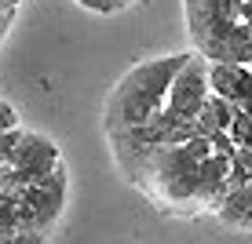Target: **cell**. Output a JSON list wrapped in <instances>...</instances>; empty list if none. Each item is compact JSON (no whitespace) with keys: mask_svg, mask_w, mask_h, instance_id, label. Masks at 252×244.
I'll return each mask as SVG.
<instances>
[{"mask_svg":"<svg viewBox=\"0 0 252 244\" xmlns=\"http://www.w3.org/2000/svg\"><path fill=\"white\" fill-rule=\"evenodd\" d=\"M230 175L234 157L216 150L212 135H194L187 142L154 146L128 175V182L161 212L201 219L216 215L220 200L230 190Z\"/></svg>","mask_w":252,"mask_h":244,"instance_id":"1","label":"cell"},{"mask_svg":"<svg viewBox=\"0 0 252 244\" xmlns=\"http://www.w3.org/2000/svg\"><path fill=\"white\" fill-rule=\"evenodd\" d=\"M187 58H190V51H176V55H161V58H143V62H135L114 84V91L106 95L102 132L135 128V124H146L150 117H158V113L164 109V99H168L172 81H176V73L183 69Z\"/></svg>","mask_w":252,"mask_h":244,"instance_id":"2","label":"cell"},{"mask_svg":"<svg viewBox=\"0 0 252 244\" xmlns=\"http://www.w3.org/2000/svg\"><path fill=\"white\" fill-rule=\"evenodd\" d=\"M190 44L205 58L252 62V26L241 19L238 0H183Z\"/></svg>","mask_w":252,"mask_h":244,"instance_id":"3","label":"cell"},{"mask_svg":"<svg viewBox=\"0 0 252 244\" xmlns=\"http://www.w3.org/2000/svg\"><path fill=\"white\" fill-rule=\"evenodd\" d=\"M66 193H69V175H66V164H55L44 179L30 182L26 190L15 193V204H19L22 226L40 237H48V230L55 226V219L63 215L66 208Z\"/></svg>","mask_w":252,"mask_h":244,"instance_id":"4","label":"cell"},{"mask_svg":"<svg viewBox=\"0 0 252 244\" xmlns=\"http://www.w3.org/2000/svg\"><path fill=\"white\" fill-rule=\"evenodd\" d=\"M55 164H63L59 146L51 142L48 135H40V132H26L19 150H15V157L7 164H0V197L19 193V190H26L30 182L44 179Z\"/></svg>","mask_w":252,"mask_h":244,"instance_id":"5","label":"cell"},{"mask_svg":"<svg viewBox=\"0 0 252 244\" xmlns=\"http://www.w3.org/2000/svg\"><path fill=\"white\" fill-rule=\"evenodd\" d=\"M212 95V84H208V58L201 51H190V58L183 62V69L176 73L168 88V99H164V113L168 117H179V120H197L201 106Z\"/></svg>","mask_w":252,"mask_h":244,"instance_id":"6","label":"cell"},{"mask_svg":"<svg viewBox=\"0 0 252 244\" xmlns=\"http://www.w3.org/2000/svg\"><path fill=\"white\" fill-rule=\"evenodd\" d=\"M216 219L227 226L252 230V171H234L230 175V190L216 208Z\"/></svg>","mask_w":252,"mask_h":244,"instance_id":"7","label":"cell"},{"mask_svg":"<svg viewBox=\"0 0 252 244\" xmlns=\"http://www.w3.org/2000/svg\"><path fill=\"white\" fill-rule=\"evenodd\" d=\"M22 135H26L22 124H15V128H7V132H0V164H7V161L15 157V150H19V142H22Z\"/></svg>","mask_w":252,"mask_h":244,"instance_id":"8","label":"cell"},{"mask_svg":"<svg viewBox=\"0 0 252 244\" xmlns=\"http://www.w3.org/2000/svg\"><path fill=\"white\" fill-rule=\"evenodd\" d=\"M230 138L238 146H252V113L249 109H238V117L230 124Z\"/></svg>","mask_w":252,"mask_h":244,"instance_id":"9","label":"cell"},{"mask_svg":"<svg viewBox=\"0 0 252 244\" xmlns=\"http://www.w3.org/2000/svg\"><path fill=\"white\" fill-rule=\"evenodd\" d=\"M73 4H81L84 11H92V15H117V11H125L132 0H73Z\"/></svg>","mask_w":252,"mask_h":244,"instance_id":"10","label":"cell"},{"mask_svg":"<svg viewBox=\"0 0 252 244\" xmlns=\"http://www.w3.org/2000/svg\"><path fill=\"white\" fill-rule=\"evenodd\" d=\"M15 124H19V117H15L11 102H4V99H0V132H7V128H15Z\"/></svg>","mask_w":252,"mask_h":244,"instance_id":"11","label":"cell"},{"mask_svg":"<svg viewBox=\"0 0 252 244\" xmlns=\"http://www.w3.org/2000/svg\"><path fill=\"white\" fill-rule=\"evenodd\" d=\"M238 11H241V19L252 26V0H238Z\"/></svg>","mask_w":252,"mask_h":244,"instance_id":"12","label":"cell"},{"mask_svg":"<svg viewBox=\"0 0 252 244\" xmlns=\"http://www.w3.org/2000/svg\"><path fill=\"white\" fill-rule=\"evenodd\" d=\"M15 7V0H0V11H11Z\"/></svg>","mask_w":252,"mask_h":244,"instance_id":"13","label":"cell"}]
</instances>
